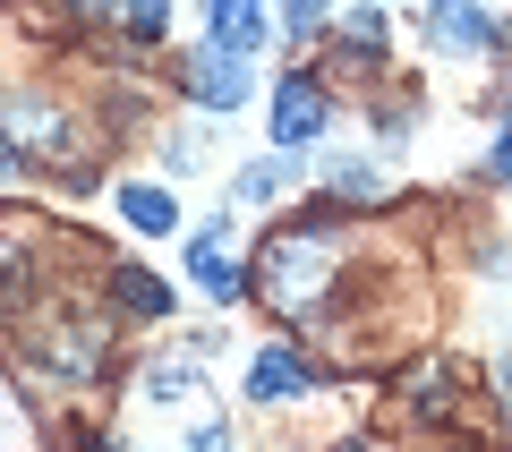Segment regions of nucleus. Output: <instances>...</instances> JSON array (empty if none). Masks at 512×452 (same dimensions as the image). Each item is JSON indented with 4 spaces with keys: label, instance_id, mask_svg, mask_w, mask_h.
I'll list each match as a JSON object with an SVG mask.
<instances>
[{
    "label": "nucleus",
    "instance_id": "f257e3e1",
    "mask_svg": "<svg viewBox=\"0 0 512 452\" xmlns=\"http://www.w3.org/2000/svg\"><path fill=\"white\" fill-rule=\"evenodd\" d=\"M316 393V367L299 359V350H256L248 359V401H265V410H291V401H308Z\"/></svg>",
    "mask_w": 512,
    "mask_h": 452
},
{
    "label": "nucleus",
    "instance_id": "f03ea898",
    "mask_svg": "<svg viewBox=\"0 0 512 452\" xmlns=\"http://www.w3.org/2000/svg\"><path fill=\"white\" fill-rule=\"evenodd\" d=\"M325 120H333L325 86H316L308 69H291V77H282V86H274V145H308V137H316V128H325Z\"/></svg>",
    "mask_w": 512,
    "mask_h": 452
},
{
    "label": "nucleus",
    "instance_id": "7ed1b4c3",
    "mask_svg": "<svg viewBox=\"0 0 512 452\" xmlns=\"http://www.w3.org/2000/svg\"><path fill=\"white\" fill-rule=\"evenodd\" d=\"M427 43L453 52V60H478V52H495V18L478 0H436V9H427Z\"/></svg>",
    "mask_w": 512,
    "mask_h": 452
},
{
    "label": "nucleus",
    "instance_id": "20e7f679",
    "mask_svg": "<svg viewBox=\"0 0 512 452\" xmlns=\"http://www.w3.org/2000/svg\"><path fill=\"white\" fill-rule=\"evenodd\" d=\"M188 86H197L205 111H239V103H248V86H256V77H248V52H222V43H205V52L188 60Z\"/></svg>",
    "mask_w": 512,
    "mask_h": 452
},
{
    "label": "nucleus",
    "instance_id": "39448f33",
    "mask_svg": "<svg viewBox=\"0 0 512 452\" xmlns=\"http://www.w3.org/2000/svg\"><path fill=\"white\" fill-rule=\"evenodd\" d=\"M0 128H9L18 145H35L43 163H69V154H77V137L60 128V103H35V94H18V103H0Z\"/></svg>",
    "mask_w": 512,
    "mask_h": 452
},
{
    "label": "nucleus",
    "instance_id": "423d86ee",
    "mask_svg": "<svg viewBox=\"0 0 512 452\" xmlns=\"http://www.w3.org/2000/svg\"><path fill=\"white\" fill-rule=\"evenodd\" d=\"M205 18V43H222V52H265V18H256V0H197Z\"/></svg>",
    "mask_w": 512,
    "mask_h": 452
},
{
    "label": "nucleus",
    "instance_id": "0eeeda50",
    "mask_svg": "<svg viewBox=\"0 0 512 452\" xmlns=\"http://www.w3.org/2000/svg\"><path fill=\"white\" fill-rule=\"evenodd\" d=\"M188 282H197L205 299H222V308L248 290V282H239V265L222 256V231H197V239H188Z\"/></svg>",
    "mask_w": 512,
    "mask_h": 452
},
{
    "label": "nucleus",
    "instance_id": "6e6552de",
    "mask_svg": "<svg viewBox=\"0 0 512 452\" xmlns=\"http://www.w3.org/2000/svg\"><path fill=\"white\" fill-rule=\"evenodd\" d=\"M291 188H299L291 145H274V154H256V163L239 171V197H248V205H274V197H291Z\"/></svg>",
    "mask_w": 512,
    "mask_h": 452
},
{
    "label": "nucleus",
    "instance_id": "1a4fd4ad",
    "mask_svg": "<svg viewBox=\"0 0 512 452\" xmlns=\"http://www.w3.org/2000/svg\"><path fill=\"white\" fill-rule=\"evenodd\" d=\"M111 290H120V308H137L146 325H154V316H171V290L154 282V273H137V265H120V273H111Z\"/></svg>",
    "mask_w": 512,
    "mask_h": 452
},
{
    "label": "nucleus",
    "instance_id": "9d476101",
    "mask_svg": "<svg viewBox=\"0 0 512 452\" xmlns=\"http://www.w3.org/2000/svg\"><path fill=\"white\" fill-rule=\"evenodd\" d=\"M120 214L137 222V231H171L180 205H171V188H120Z\"/></svg>",
    "mask_w": 512,
    "mask_h": 452
},
{
    "label": "nucleus",
    "instance_id": "9b49d317",
    "mask_svg": "<svg viewBox=\"0 0 512 452\" xmlns=\"http://www.w3.org/2000/svg\"><path fill=\"white\" fill-rule=\"evenodd\" d=\"M325 188H333V197H376V171H367L359 154H333V163H325Z\"/></svg>",
    "mask_w": 512,
    "mask_h": 452
},
{
    "label": "nucleus",
    "instance_id": "f8f14e48",
    "mask_svg": "<svg viewBox=\"0 0 512 452\" xmlns=\"http://www.w3.org/2000/svg\"><path fill=\"white\" fill-rule=\"evenodd\" d=\"M18 299H26V248L0 239V308H18Z\"/></svg>",
    "mask_w": 512,
    "mask_h": 452
},
{
    "label": "nucleus",
    "instance_id": "ddd939ff",
    "mask_svg": "<svg viewBox=\"0 0 512 452\" xmlns=\"http://www.w3.org/2000/svg\"><path fill=\"white\" fill-rule=\"evenodd\" d=\"M163 18H171V0H128V35H137V43L163 35Z\"/></svg>",
    "mask_w": 512,
    "mask_h": 452
},
{
    "label": "nucleus",
    "instance_id": "4468645a",
    "mask_svg": "<svg viewBox=\"0 0 512 452\" xmlns=\"http://www.w3.org/2000/svg\"><path fill=\"white\" fill-rule=\"evenodd\" d=\"M282 9H291V43H308L316 26H325V9H333V0H282Z\"/></svg>",
    "mask_w": 512,
    "mask_h": 452
},
{
    "label": "nucleus",
    "instance_id": "2eb2a0df",
    "mask_svg": "<svg viewBox=\"0 0 512 452\" xmlns=\"http://www.w3.org/2000/svg\"><path fill=\"white\" fill-rule=\"evenodd\" d=\"M495 171H504V180H512V128H504V145H495Z\"/></svg>",
    "mask_w": 512,
    "mask_h": 452
},
{
    "label": "nucleus",
    "instance_id": "dca6fc26",
    "mask_svg": "<svg viewBox=\"0 0 512 452\" xmlns=\"http://www.w3.org/2000/svg\"><path fill=\"white\" fill-rule=\"evenodd\" d=\"M9 163H18V154H9V128H0V180H9Z\"/></svg>",
    "mask_w": 512,
    "mask_h": 452
},
{
    "label": "nucleus",
    "instance_id": "f3484780",
    "mask_svg": "<svg viewBox=\"0 0 512 452\" xmlns=\"http://www.w3.org/2000/svg\"><path fill=\"white\" fill-rule=\"evenodd\" d=\"M504 401H512V350H504Z\"/></svg>",
    "mask_w": 512,
    "mask_h": 452
}]
</instances>
